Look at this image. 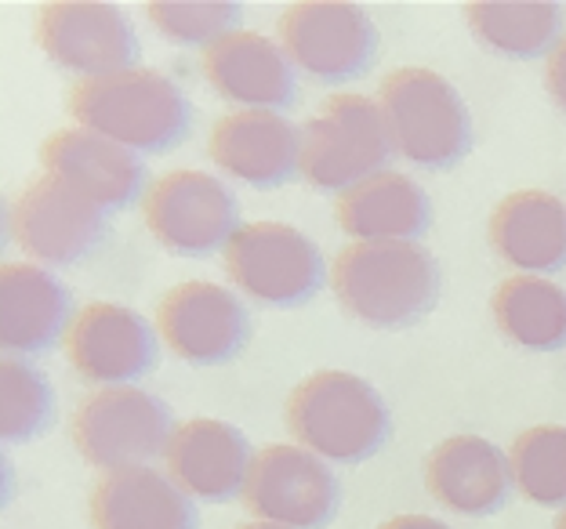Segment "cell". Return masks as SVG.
<instances>
[{"instance_id":"2e32d148","label":"cell","mask_w":566,"mask_h":529,"mask_svg":"<svg viewBox=\"0 0 566 529\" xmlns=\"http://www.w3.org/2000/svg\"><path fill=\"white\" fill-rule=\"evenodd\" d=\"M41 163L44 174L66 182L106 214L132 208L138 197L149 192V174L138 152L87 131V127H66V131L51 135L41 146Z\"/></svg>"},{"instance_id":"1f68e13d","label":"cell","mask_w":566,"mask_h":529,"mask_svg":"<svg viewBox=\"0 0 566 529\" xmlns=\"http://www.w3.org/2000/svg\"><path fill=\"white\" fill-rule=\"evenodd\" d=\"M556 529H566V508L559 511V519H556Z\"/></svg>"},{"instance_id":"6da1fadb","label":"cell","mask_w":566,"mask_h":529,"mask_svg":"<svg viewBox=\"0 0 566 529\" xmlns=\"http://www.w3.org/2000/svg\"><path fill=\"white\" fill-rule=\"evenodd\" d=\"M70 116L138 157L178 149L192 131V102L171 76L157 70H124L81 81L70 92Z\"/></svg>"},{"instance_id":"7a4b0ae2","label":"cell","mask_w":566,"mask_h":529,"mask_svg":"<svg viewBox=\"0 0 566 529\" xmlns=\"http://www.w3.org/2000/svg\"><path fill=\"white\" fill-rule=\"evenodd\" d=\"M331 287L353 319L378 330H403L436 308L443 273L421 243H349L334 257Z\"/></svg>"},{"instance_id":"f1b7e54d","label":"cell","mask_w":566,"mask_h":529,"mask_svg":"<svg viewBox=\"0 0 566 529\" xmlns=\"http://www.w3.org/2000/svg\"><path fill=\"white\" fill-rule=\"evenodd\" d=\"M545 92L552 102H556V109L566 113V36L545 62Z\"/></svg>"},{"instance_id":"5b68a950","label":"cell","mask_w":566,"mask_h":529,"mask_svg":"<svg viewBox=\"0 0 566 529\" xmlns=\"http://www.w3.org/2000/svg\"><path fill=\"white\" fill-rule=\"evenodd\" d=\"M226 276L262 308H302L324 290L327 262L313 236L283 222H243L226 247Z\"/></svg>"},{"instance_id":"4316f807","label":"cell","mask_w":566,"mask_h":529,"mask_svg":"<svg viewBox=\"0 0 566 529\" xmlns=\"http://www.w3.org/2000/svg\"><path fill=\"white\" fill-rule=\"evenodd\" d=\"M55 389L41 367L22 356H4L0 363V432L4 443H30L55 424Z\"/></svg>"},{"instance_id":"277c9868","label":"cell","mask_w":566,"mask_h":529,"mask_svg":"<svg viewBox=\"0 0 566 529\" xmlns=\"http://www.w3.org/2000/svg\"><path fill=\"white\" fill-rule=\"evenodd\" d=\"M378 106L392 149L424 171H450L472 149V113L443 73L403 66L381 81Z\"/></svg>"},{"instance_id":"d6986e66","label":"cell","mask_w":566,"mask_h":529,"mask_svg":"<svg viewBox=\"0 0 566 529\" xmlns=\"http://www.w3.org/2000/svg\"><path fill=\"white\" fill-rule=\"evenodd\" d=\"M164 457H167V475L192 500L222 505V500L243 494L254 464V449L237 424L200 417L178 424Z\"/></svg>"},{"instance_id":"ffe728a7","label":"cell","mask_w":566,"mask_h":529,"mask_svg":"<svg viewBox=\"0 0 566 529\" xmlns=\"http://www.w3.org/2000/svg\"><path fill=\"white\" fill-rule=\"evenodd\" d=\"M73 298L44 265L8 262L0 273V341L8 356H41L70 338Z\"/></svg>"},{"instance_id":"4fadbf2b","label":"cell","mask_w":566,"mask_h":529,"mask_svg":"<svg viewBox=\"0 0 566 529\" xmlns=\"http://www.w3.org/2000/svg\"><path fill=\"white\" fill-rule=\"evenodd\" d=\"M8 225L19 247L51 268L87 262L109 240V214L51 174L22 189Z\"/></svg>"},{"instance_id":"f546056e","label":"cell","mask_w":566,"mask_h":529,"mask_svg":"<svg viewBox=\"0 0 566 529\" xmlns=\"http://www.w3.org/2000/svg\"><path fill=\"white\" fill-rule=\"evenodd\" d=\"M378 529H454L443 519H432V515H396V519L381 522Z\"/></svg>"},{"instance_id":"44dd1931","label":"cell","mask_w":566,"mask_h":529,"mask_svg":"<svg viewBox=\"0 0 566 529\" xmlns=\"http://www.w3.org/2000/svg\"><path fill=\"white\" fill-rule=\"evenodd\" d=\"M486 236L516 276H552L566 268V203L556 192L520 189L494 208Z\"/></svg>"},{"instance_id":"4dcf8cb0","label":"cell","mask_w":566,"mask_h":529,"mask_svg":"<svg viewBox=\"0 0 566 529\" xmlns=\"http://www.w3.org/2000/svg\"><path fill=\"white\" fill-rule=\"evenodd\" d=\"M237 529H287V526H276V522H243V526H237Z\"/></svg>"},{"instance_id":"83f0119b","label":"cell","mask_w":566,"mask_h":529,"mask_svg":"<svg viewBox=\"0 0 566 529\" xmlns=\"http://www.w3.org/2000/svg\"><path fill=\"white\" fill-rule=\"evenodd\" d=\"M146 15L164 41L208 51L226 36L240 33L243 8L237 0H153Z\"/></svg>"},{"instance_id":"9c48e42d","label":"cell","mask_w":566,"mask_h":529,"mask_svg":"<svg viewBox=\"0 0 566 529\" xmlns=\"http://www.w3.org/2000/svg\"><path fill=\"white\" fill-rule=\"evenodd\" d=\"M142 214L153 240L175 257H211L243 229L233 189L208 171H171L157 178L142 200Z\"/></svg>"},{"instance_id":"52a82bcc","label":"cell","mask_w":566,"mask_h":529,"mask_svg":"<svg viewBox=\"0 0 566 529\" xmlns=\"http://www.w3.org/2000/svg\"><path fill=\"white\" fill-rule=\"evenodd\" d=\"M178 432L171 406L138 384L98 389L87 395L73 417V443L81 457L102 472L149 468L167 454Z\"/></svg>"},{"instance_id":"8992f818","label":"cell","mask_w":566,"mask_h":529,"mask_svg":"<svg viewBox=\"0 0 566 529\" xmlns=\"http://www.w3.org/2000/svg\"><path fill=\"white\" fill-rule=\"evenodd\" d=\"M392 138L378 102L334 95L302 127V178L319 192H349L385 171Z\"/></svg>"},{"instance_id":"7402d4cb","label":"cell","mask_w":566,"mask_h":529,"mask_svg":"<svg viewBox=\"0 0 566 529\" xmlns=\"http://www.w3.org/2000/svg\"><path fill=\"white\" fill-rule=\"evenodd\" d=\"M95 529H200V511L171 475L124 468L102 475L92 489Z\"/></svg>"},{"instance_id":"484cf974","label":"cell","mask_w":566,"mask_h":529,"mask_svg":"<svg viewBox=\"0 0 566 529\" xmlns=\"http://www.w3.org/2000/svg\"><path fill=\"white\" fill-rule=\"evenodd\" d=\"M512 483L531 505L566 508V424H534L509 449Z\"/></svg>"},{"instance_id":"30bf717a","label":"cell","mask_w":566,"mask_h":529,"mask_svg":"<svg viewBox=\"0 0 566 529\" xmlns=\"http://www.w3.org/2000/svg\"><path fill=\"white\" fill-rule=\"evenodd\" d=\"M243 508L259 522L287 529H324L342 511V483L334 468L305 446H265L254 454Z\"/></svg>"},{"instance_id":"ac0fdd59","label":"cell","mask_w":566,"mask_h":529,"mask_svg":"<svg viewBox=\"0 0 566 529\" xmlns=\"http://www.w3.org/2000/svg\"><path fill=\"white\" fill-rule=\"evenodd\" d=\"M203 76L211 92L240 109L283 113L298 102V70L283 44L240 30L203 51Z\"/></svg>"},{"instance_id":"8fae6325","label":"cell","mask_w":566,"mask_h":529,"mask_svg":"<svg viewBox=\"0 0 566 529\" xmlns=\"http://www.w3.org/2000/svg\"><path fill=\"white\" fill-rule=\"evenodd\" d=\"M157 330L167 352L189 367H226L251 341V308L222 283L189 279L164 294Z\"/></svg>"},{"instance_id":"5bb4252c","label":"cell","mask_w":566,"mask_h":529,"mask_svg":"<svg viewBox=\"0 0 566 529\" xmlns=\"http://www.w3.org/2000/svg\"><path fill=\"white\" fill-rule=\"evenodd\" d=\"M66 356L81 381L124 389L157 370L160 330H153V322L127 305L92 301L73 319Z\"/></svg>"},{"instance_id":"e0dca14e","label":"cell","mask_w":566,"mask_h":529,"mask_svg":"<svg viewBox=\"0 0 566 529\" xmlns=\"http://www.w3.org/2000/svg\"><path fill=\"white\" fill-rule=\"evenodd\" d=\"M512 461L483 435H450L424 457V489L440 508L483 519L512 497Z\"/></svg>"},{"instance_id":"cb8c5ba5","label":"cell","mask_w":566,"mask_h":529,"mask_svg":"<svg viewBox=\"0 0 566 529\" xmlns=\"http://www.w3.org/2000/svg\"><path fill=\"white\" fill-rule=\"evenodd\" d=\"M465 15L475 44L497 59L531 62L563 44V8L552 0H475Z\"/></svg>"},{"instance_id":"9a60e30c","label":"cell","mask_w":566,"mask_h":529,"mask_svg":"<svg viewBox=\"0 0 566 529\" xmlns=\"http://www.w3.org/2000/svg\"><path fill=\"white\" fill-rule=\"evenodd\" d=\"M211 160L240 186L280 189L302 174V127H294L283 113H226L211 127Z\"/></svg>"},{"instance_id":"7c38bea8","label":"cell","mask_w":566,"mask_h":529,"mask_svg":"<svg viewBox=\"0 0 566 529\" xmlns=\"http://www.w3.org/2000/svg\"><path fill=\"white\" fill-rule=\"evenodd\" d=\"M36 44L62 73L95 76L135 70L138 33L117 4L102 0H55L36 15Z\"/></svg>"},{"instance_id":"d4e9b609","label":"cell","mask_w":566,"mask_h":529,"mask_svg":"<svg viewBox=\"0 0 566 529\" xmlns=\"http://www.w3.org/2000/svg\"><path fill=\"white\" fill-rule=\"evenodd\" d=\"M501 338L526 352L566 348V290L545 276H512L491 301Z\"/></svg>"},{"instance_id":"3957f363","label":"cell","mask_w":566,"mask_h":529,"mask_svg":"<svg viewBox=\"0 0 566 529\" xmlns=\"http://www.w3.org/2000/svg\"><path fill=\"white\" fill-rule=\"evenodd\" d=\"M287 429L308 454L334 464H364L392 435L385 395L349 370H316L287 399Z\"/></svg>"},{"instance_id":"603a6c76","label":"cell","mask_w":566,"mask_h":529,"mask_svg":"<svg viewBox=\"0 0 566 529\" xmlns=\"http://www.w3.org/2000/svg\"><path fill=\"white\" fill-rule=\"evenodd\" d=\"M334 218L353 243H418L432 229V200L415 178L381 171L342 192Z\"/></svg>"},{"instance_id":"ba28073f","label":"cell","mask_w":566,"mask_h":529,"mask_svg":"<svg viewBox=\"0 0 566 529\" xmlns=\"http://www.w3.org/2000/svg\"><path fill=\"white\" fill-rule=\"evenodd\" d=\"M280 44L316 84H349L378 62V25L367 8L349 0H302L280 19Z\"/></svg>"}]
</instances>
